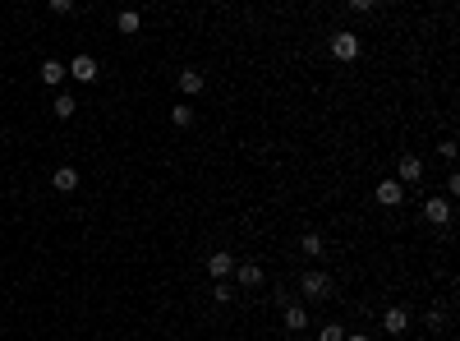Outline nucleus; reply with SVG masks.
<instances>
[{
    "mask_svg": "<svg viewBox=\"0 0 460 341\" xmlns=\"http://www.w3.org/2000/svg\"><path fill=\"white\" fill-rule=\"evenodd\" d=\"M65 78V60H46L42 65V83H60Z\"/></svg>",
    "mask_w": 460,
    "mask_h": 341,
    "instance_id": "f3484780",
    "label": "nucleus"
},
{
    "mask_svg": "<svg viewBox=\"0 0 460 341\" xmlns=\"http://www.w3.org/2000/svg\"><path fill=\"white\" fill-rule=\"evenodd\" d=\"M170 124H175V129H189V124H194V107H189V102H175V107H170Z\"/></svg>",
    "mask_w": 460,
    "mask_h": 341,
    "instance_id": "4468645a",
    "label": "nucleus"
},
{
    "mask_svg": "<svg viewBox=\"0 0 460 341\" xmlns=\"http://www.w3.org/2000/svg\"><path fill=\"white\" fill-rule=\"evenodd\" d=\"M378 203H382V208H400V203H405V185H400L396 175L378 185Z\"/></svg>",
    "mask_w": 460,
    "mask_h": 341,
    "instance_id": "39448f33",
    "label": "nucleus"
},
{
    "mask_svg": "<svg viewBox=\"0 0 460 341\" xmlns=\"http://www.w3.org/2000/svg\"><path fill=\"white\" fill-rule=\"evenodd\" d=\"M115 28H120L124 37H134V32L143 28V19H138V10H120V14H115Z\"/></svg>",
    "mask_w": 460,
    "mask_h": 341,
    "instance_id": "ddd939ff",
    "label": "nucleus"
},
{
    "mask_svg": "<svg viewBox=\"0 0 460 341\" xmlns=\"http://www.w3.org/2000/svg\"><path fill=\"white\" fill-rule=\"evenodd\" d=\"M299 295H304V300H327V295H332V277H327L322 267H308L304 277H299Z\"/></svg>",
    "mask_w": 460,
    "mask_h": 341,
    "instance_id": "f257e3e1",
    "label": "nucleus"
},
{
    "mask_svg": "<svg viewBox=\"0 0 460 341\" xmlns=\"http://www.w3.org/2000/svg\"><path fill=\"white\" fill-rule=\"evenodd\" d=\"M299 249H304L308 258H322V254H327V245H322V235H318V231H308L304 240H299Z\"/></svg>",
    "mask_w": 460,
    "mask_h": 341,
    "instance_id": "2eb2a0df",
    "label": "nucleus"
},
{
    "mask_svg": "<svg viewBox=\"0 0 460 341\" xmlns=\"http://www.w3.org/2000/svg\"><path fill=\"white\" fill-rule=\"evenodd\" d=\"M175 88H180V97H198L203 93V74H198V69H180Z\"/></svg>",
    "mask_w": 460,
    "mask_h": 341,
    "instance_id": "6e6552de",
    "label": "nucleus"
},
{
    "mask_svg": "<svg viewBox=\"0 0 460 341\" xmlns=\"http://www.w3.org/2000/svg\"><path fill=\"white\" fill-rule=\"evenodd\" d=\"M396 180H400V185H419V180H424V162H419L414 153H405L396 162Z\"/></svg>",
    "mask_w": 460,
    "mask_h": 341,
    "instance_id": "7ed1b4c3",
    "label": "nucleus"
},
{
    "mask_svg": "<svg viewBox=\"0 0 460 341\" xmlns=\"http://www.w3.org/2000/svg\"><path fill=\"white\" fill-rule=\"evenodd\" d=\"M28 5H32V0H28Z\"/></svg>",
    "mask_w": 460,
    "mask_h": 341,
    "instance_id": "b1692460",
    "label": "nucleus"
},
{
    "mask_svg": "<svg viewBox=\"0 0 460 341\" xmlns=\"http://www.w3.org/2000/svg\"><path fill=\"white\" fill-rule=\"evenodd\" d=\"M46 5H51L56 14H69V10H74V0H46Z\"/></svg>",
    "mask_w": 460,
    "mask_h": 341,
    "instance_id": "4be33fe9",
    "label": "nucleus"
},
{
    "mask_svg": "<svg viewBox=\"0 0 460 341\" xmlns=\"http://www.w3.org/2000/svg\"><path fill=\"white\" fill-rule=\"evenodd\" d=\"M332 56L336 60H359V37L354 32H336L332 37Z\"/></svg>",
    "mask_w": 460,
    "mask_h": 341,
    "instance_id": "20e7f679",
    "label": "nucleus"
},
{
    "mask_svg": "<svg viewBox=\"0 0 460 341\" xmlns=\"http://www.w3.org/2000/svg\"><path fill=\"white\" fill-rule=\"evenodd\" d=\"M424 327H428V332H442L446 327V309H428L424 314Z\"/></svg>",
    "mask_w": 460,
    "mask_h": 341,
    "instance_id": "6ab92c4d",
    "label": "nucleus"
},
{
    "mask_svg": "<svg viewBox=\"0 0 460 341\" xmlns=\"http://www.w3.org/2000/svg\"><path fill=\"white\" fill-rule=\"evenodd\" d=\"M212 300L216 305H230V300H235V286H230V281H212Z\"/></svg>",
    "mask_w": 460,
    "mask_h": 341,
    "instance_id": "a211bd4d",
    "label": "nucleus"
},
{
    "mask_svg": "<svg viewBox=\"0 0 460 341\" xmlns=\"http://www.w3.org/2000/svg\"><path fill=\"white\" fill-rule=\"evenodd\" d=\"M69 74H74L78 83H92V78H97V60H92V56H74V60H69Z\"/></svg>",
    "mask_w": 460,
    "mask_h": 341,
    "instance_id": "9d476101",
    "label": "nucleus"
},
{
    "mask_svg": "<svg viewBox=\"0 0 460 341\" xmlns=\"http://www.w3.org/2000/svg\"><path fill=\"white\" fill-rule=\"evenodd\" d=\"M410 327V309H400V305H391V309L382 314V332H391V337H400Z\"/></svg>",
    "mask_w": 460,
    "mask_h": 341,
    "instance_id": "423d86ee",
    "label": "nucleus"
},
{
    "mask_svg": "<svg viewBox=\"0 0 460 341\" xmlns=\"http://www.w3.org/2000/svg\"><path fill=\"white\" fill-rule=\"evenodd\" d=\"M345 341H368V337H364V332H354V337H345Z\"/></svg>",
    "mask_w": 460,
    "mask_h": 341,
    "instance_id": "5701e85b",
    "label": "nucleus"
},
{
    "mask_svg": "<svg viewBox=\"0 0 460 341\" xmlns=\"http://www.w3.org/2000/svg\"><path fill=\"white\" fill-rule=\"evenodd\" d=\"M51 111H56V116H60V120H69V116H74V111H78V102H74V97H56V102H51Z\"/></svg>",
    "mask_w": 460,
    "mask_h": 341,
    "instance_id": "dca6fc26",
    "label": "nucleus"
},
{
    "mask_svg": "<svg viewBox=\"0 0 460 341\" xmlns=\"http://www.w3.org/2000/svg\"><path fill=\"white\" fill-rule=\"evenodd\" d=\"M322 341H345V327H341V323H327V327H322Z\"/></svg>",
    "mask_w": 460,
    "mask_h": 341,
    "instance_id": "aec40b11",
    "label": "nucleus"
},
{
    "mask_svg": "<svg viewBox=\"0 0 460 341\" xmlns=\"http://www.w3.org/2000/svg\"><path fill=\"white\" fill-rule=\"evenodd\" d=\"M354 14H368V10H378V0H350Z\"/></svg>",
    "mask_w": 460,
    "mask_h": 341,
    "instance_id": "412c9836",
    "label": "nucleus"
},
{
    "mask_svg": "<svg viewBox=\"0 0 460 341\" xmlns=\"http://www.w3.org/2000/svg\"><path fill=\"white\" fill-rule=\"evenodd\" d=\"M230 277L240 281V286H262V267L258 263H235V272Z\"/></svg>",
    "mask_w": 460,
    "mask_h": 341,
    "instance_id": "f8f14e48",
    "label": "nucleus"
},
{
    "mask_svg": "<svg viewBox=\"0 0 460 341\" xmlns=\"http://www.w3.org/2000/svg\"><path fill=\"white\" fill-rule=\"evenodd\" d=\"M281 309H286V327H290V332H304V327H308V309H304V305H295V300H286Z\"/></svg>",
    "mask_w": 460,
    "mask_h": 341,
    "instance_id": "1a4fd4ad",
    "label": "nucleus"
},
{
    "mask_svg": "<svg viewBox=\"0 0 460 341\" xmlns=\"http://www.w3.org/2000/svg\"><path fill=\"white\" fill-rule=\"evenodd\" d=\"M207 272H212V281H226L230 272H235V254H230V249H212V254H207Z\"/></svg>",
    "mask_w": 460,
    "mask_h": 341,
    "instance_id": "f03ea898",
    "label": "nucleus"
},
{
    "mask_svg": "<svg viewBox=\"0 0 460 341\" xmlns=\"http://www.w3.org/2000/svg\"><path fill=\"white\" fill-rule=\"evenodd\" d=\"M51 185L60 189V194H74V189H78V170H74V166H60V170H51Z\"/></svg>",
    "mask_w": 460,
    "mask_h": 341,
    "instance_id": "9b49d317",
    "label": "nucleus"
},
{
    "mask_svg": "<svg viewBox=\"0 0 460 341\" xmlns=\"http://www.w3.org/2000/svg\"><path fill=\"white\" fill-rule=\"evenodd\" d=\"M424 217H428L433 226H446V221H451V199H428L424 203Z\"/></svg>",
    "mask_w": 460,
    "mask_h": 341,
    "instance_id": "0eeeda50",
    "label": "nucleus"
}]
</instances>
